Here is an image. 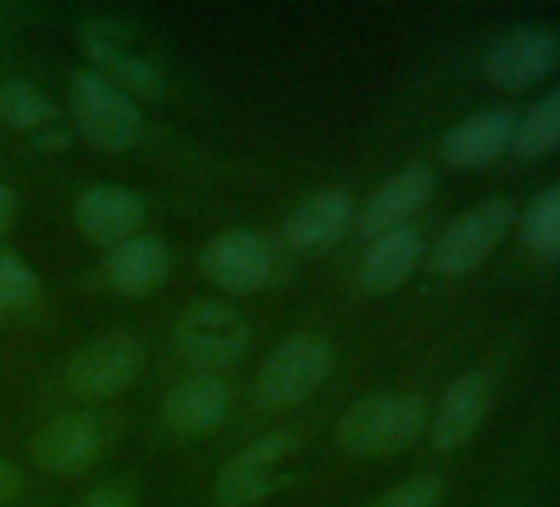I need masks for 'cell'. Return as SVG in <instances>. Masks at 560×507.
Wrapping results in <instances>:
<instances>
[{
	"label": "cell",
	"mask_w": 560,
	"mask_h": 507,
	"mask_svg": "<svg viewBox=\"0 0 560 507\" xmlns=\"http://www.w3.org/2000/svg\"><path fill=\"white\" fill-rule=\"evenodd\" d=\"M560 149V83L550 86L521 119L514 129L511 152L517 158H540Z\"/></svg>",
	"instance_id": "20"
},
{
	"label": "cell",
	"mask_w": 560,
	"mask_h": 507,
	"mask_svg": "<svg viewBox=\"0 0 560 507\" xmlns=\"http://www.w3.org/2000/svg\"><path fill=\"white\" fill-rule=\"evenodd\" d=\"M83 54L96 63V73L113 80L132 99H162L168 93V73L159 60L132 44V27L119 17H86L77 27Z\"/></svg>",
	"instance_id": "2"
},
{
	"label": "cell",
	"mask_w": 560,
	"mask_h": 507,
	"mask_svg": "<svg viewBox=\"0 0 560 507\" xmlns=\"http://www.w3.org/2000/svg\"><path fill=\"white\" fill-rule=\"evenodd\" d=\"M142 221H145V198L129 188L96 185L77 198V224L96 244L116 247L136 237Z\"/></svg>",
	"instance_id": "14"
},
{
	"label": "cell",
	"mask_w": 560,
	"mask_h": 507,
	"mask_svg": "<svg viewBox=\"0 0 560 507\" xmlns=\"http://www.w3.org/2000/svg\"><path fill=\"white\" fill-rule=\"evenodd\" d=\"M228 405H231L228 382L211 373H198L168 389L162 402V418L178 435H205L224 422Z\"/></svg>",
	"instance_id": "17"
},
{
	"label": "cell",
	"mask_w": 560,
	"mask_h": 507,
	"mask_svg": "<svg viewBox=\"0 0 560 507\" xmlns=\"http://www.w3.org/2000/svg\"><path fill=\"white\" fill-rule=\"evenodd\" d=\"M521 240L540 261H560V181L524 208Z\"/></svg>",
	"instance_id": "22"
},
{
	"label": "cell",
	"mask_w": 560,
	"mask_h": 507,
	"mask_svg": "<svg viewBox=\"0 0 560 507\" xmlns=\"http://www.w3.org/2000/svg\"><path fill=\"white\" fill-rule=\"evenodd\" d=\"M514 129H517V116L511 109H481L445 132L442 158L445 165L462 172L485 168L498 155L511 152Z\"/></svg>",
	"instance_id": "13"
},
{
	"label": "cell",
	"mask_w": 560,
	"mask_h": 507,
	"mask_svg": "<svg viewBox=\"0 0 560 507\" xmlns=\"http://www.w3.org/2000/svg\"><path fill=\"white\" fill-rule=\"evenodd\" d=\"M14 214H18V198H14V191L8 185H0V237L8 234Z\"/></svg>",
	"instance_id": "27"
},
{
	"label": "cell",
	"mask_w": 560,
	"mask_h": 507,
	"mask_svg": "<svg viewBox=\"0 0 560 507\" xmlns=\"http://www.w3.org/2000/svg\"><path fill=\"white\" fill-rule=\"evenodd\" d=\"M247 346H250L247 320L221 300L191 304L175 323V353L182 356V363L211 376L214 369L237 363Z\"/></svg>",
	"instance_id": "6"
},
{
	"label": "cell",
	"mask_w": 560,
	"mask_h": 507,
	"mask_svg": "<svg viewBox=\"0 0 560 507\" xmlns=\"http://www.w3.org/2000/svg\"><path fill=\"white\" fill-rule=\"evenodd\" d=\"M0 119L21 132H47L57 122V103L27 80L0 83Z\"/></svg>",
	"instance_id": "21"
},
{
	"label": "cell",
	"mask_w": 560,
	"mask_h": 507,
	"mask_svg": "<svg viewBox=\"0 0 560 507\" xmlns=\"http://www.w3.org/2000/svg\"><path fill=\"white\" fill-rule=\"evenodd\" d=\"M301 438L291 428H273L257 435L250 445H244L214 477L211 497L218 507H250L260 497H267L277 481L280 471H284V461L298 451Z\"/></svg>",
	"instance_id": "7"
},
{
	"label": "cell",
	"mask_w": 560,
	"mask_h": 507,
	"mask_svg": "<svg viewBox=\"0 0 560 507\" xmlns=\"http://www.w3.org/2000/svg\"><path fill=\"white\" fill-rule=\"evenodd\" d=\"M201 274L228 294H254L270 278V247L254 231H224L201 247Z\"/></svg>",
	"instance_id": "10"
},
{
	"label": "cell",
	"mask_w": 560,
	"mask_h": 507,
	"mask_svg": "<svg viewBox=\"0 0 560 507\" xmlns=\"http://www.w3.org/2000/svg\"><path fill=\"white\" fill-rule=\"evenodd\" d=\"M70 109L83 139L103 152H129L142 139V109L96 70H80L73 76Z\"/></svg>",
	"instance_id": "3"
},
{
	"label": "cell",
	"mask_w": 560,
	"mask_h": 507,
	"mask_svg": "<svg viewBox=\"0 0 560 507\" xmlns=\"http://www.w3.org/2000/svg\"><path fill=\"white\" fill-rule=\"evenodd\" d=\"M37 291H40V284H37L34 271L18 258V254L0 247V310L34 304Z\"/></svg>",
	"instance_id": "23"
},
{
	"label": "cell",
	"mask_w": 560,
	"mask_h": 507,
	"mask_svg": "<svg viewBox=\"0 0 560 507\" xmlns=\"http://www.w3.org/2000/svg\"><path fill=\"white\" fill-rule=\"evenodd\" d=\"M337 353L334 343L320 333H294L277 343L257 369V402L267 409H284L307 399L330 373Z\"/></svg>",
	"instance_id": "4"
},
{
	"label": "cell",
	"mask_w": 560,
	"mask_h": 507,
	"mask_svg": "<svg viewBox=\"0 0 560 507\" xmlns=\"http://www.w3.org/2000/svg\"><path fill=\"white\" fill-rule=\"evenodd\" d=\"M80 507H132V500L119 484H100L86 494Z\"/></svg>",
	"instance_id": "26"
},
{
	"label": "cell",
	"mask_w": 560,
	"mask_h": 507,
	"mask_svg": "<svg viewBox=\"0 0 560 507\" xmlns=\"http://www.w3.org/2000/svg\"><path fill=\"white\" fill-rule=\"evenodd\" d=\"M357 204L343 188H324L304 198L284 221V240L294 250H324L347 237L353 227Z\"/></svg>",
	"instance_id": "16"
},
{
	"label": "cell",
	"mask_w": 560,
	"mask_h": 507,
	"mask_svg": "<svg viewBox=\"0 0 560 507\" xmlns=\"http://www.w3.org/2000/svg\"><path fill=\"white\" fill-rule=\"evenodd\" d=\"M560 70V34L553 27H511L481 54V73L491 86L527 90Z\"/></svg>",
	"instance_id": "8"
},
{
	"label": "cell",
	"mask_w": 560,
	"mask_h": 507,
	"mask_svg": "<svg viewBox=\"0 0 560 507\" xmlns=\"http://www.w3.org/2000/svg\"><path fill=\"white\" fill-rule=\"evenodd\" d=\"M432 191H435L432 165L412 162V165L399 168L370 194L366 208L360 211V231L366 237H376V234H386L393 227L409 224V217L429 204Z\"/></svg>",
	"instance_id": "12"
},
{
	"label": "cell",
	"mask_w": 560,
	"mask_h": 507,
	"mask_svg": "<svg viewBox=\"0 0 560 507\" xmlns=\"http://www.w3.org/2000/svg\"><path fill=\"white\" fill-rule=\"evenodd\" d=\"M106 278L126 297H145L168 278V247L152 234H136L109 247Z\"/></svg>",
	"instance_id": "19"
},
{
	"label": "cell",
	"mask_w": 560,
	"mask_h": 507,
	"mask_svg": "<svg viewBox=\"0 0 560 507\" xmlns=\"http://www.w3.org/2000/svg\"><path fill=\"white\" fill-rule=\"evenodd\" d=\"M429 428V402L416 392H376L360 399L337 422L340 445L357 458L406 451Z\"/></svg>",
	"instance_id": "1"
},
{
	"label": "cell",
	"mask_w": 560,
	"mask_h": 507,
	"mask_svg": "<svg viewBox=\"0 0 560 507\" xmlns=\"http://www.w3.org/2000/svg\"><path fill=\"white\" fill-rule=\"evenodd\" d=\"M21 491H24V471L14 461L0 458V507H8L11 500H18Z\"/></svg>",
	"instance_id": "25"
},
{
	"label": "cell",
	"mask_w": 560,
	"mask_h": 507,
	"mask_svg": "<svg viewBox=\"0 0 560 507\" xmlns=\"http://www.w3.org/2000/svg\"><path fill=\"white\" fill-rule=\"evenodd\" d=\"M442 497H445V484L435 474H416L380 494L370 507H439Z\"/></svg>",
	"instance_id": "24"
},
{
	"label": "cell",
	"mask_w": 560,
	"mask_h": 507,
	"mask_svg": "<svg viewBox=\"0 0 560 507\" xmlns=\"http://www.w3.org/2000/svg\"><path fill=\"white\" fill-rule=\"evenodd\" d=\"M425 258V237L416 224L393 227L386 234H376L360 261V287L366 294H389L399 284L412 278V271Z\"/></svg>",
	"instance_id": "15"
},
{
	"label": "cell",
	"mask_w": 560,
	"mask_h": 507,
	"mask_svg": "<svg viewBox=\"0 0 560 507\" xmlns=\"http://www.w3.org/2000/svg\"><path fill=\"white\" fill-rule=\"evenodd\" d=\"M488 409V379L485 373L471 369L462 373L439 399L435 415H429V438L439 451H455L465 445L475 428L481 425Z\"/></svg>",
	"instance_id": "18"
},
{
	"label": "cell",
	"mask_w": 560,
	"mask_h": 507,
	"mask_svg": "<svg viewBox=\"0 0 560 507\" xmlns=\"http://www.w3.org/2000/svg\"><path fill=\"white\" fill-rule=\"evenodd\" d=\"M145 369V346L129 333H109L80 350L67 366V382L73 392L90 399H109L129 389Z\"/></svg>",
	"instance_id": "9"
},
{
	"label": "cell",
	"mask_w": 560,
	"mask_h": 507,
	"mask_svg": "<svg viewBox=\"0 0 560 507\" xmlns=\"http://www.w3.org/2000/svg\"><path fill=\"white\" fill-rule=\"evenodd\" d=\"M517 221V208L508 198H485L465 214H458L435 240L429 264L442 278H465L485 264L488 254L504 240L511 224Z\"/></svg>",
	"instance_id": "5"
},
{
	"label": "cell",
	"mask_w": 560,
	"mask_h": 507,
	"mask_svg": "<svg viewBox=\"0 0 560 507\" xmlns=\"http://www.w3.org/2000/svg\"><path fill=\"white\" fill-rule=\"evenodd\" d=\"M34 458L50 474H80L103 451V425L86 412H63L34 435Z\"/></svg>",
	"instance_id": "11"
}]
</instances>
